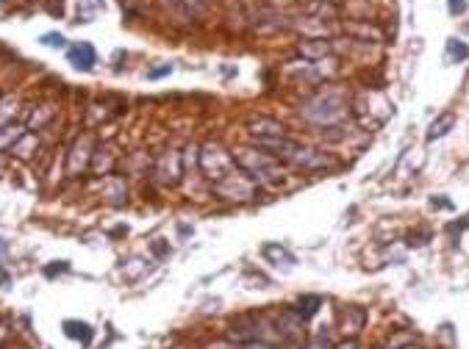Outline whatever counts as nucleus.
I'll return each mask as SVG.
<instances>
[{
  "label": "nucleus",
  "instance_id": "f257e3e1",
  "mask_svg": "<svg viewBox=\"0 0 469 349\" xmlns=\"http://www.w3.org/2000/svg\"><path fill=\"white\" fill-rule=\"evenodd\" d=\"M300 117L308 125L328 130V127H339L347 122L350 111V97L341 86L336 84H325L322 89H317L311 97H305L300 103Z\"/></svg>",
  "mask_w": 469,
  "mask_h": 349
},
{
  "label": "nucleus",
  "instance_id": "f03ea898",
  "mask_svg": "<svg viewBox=\"0 0 469 349\" xmlns=\"http://www.w3.org/2000/svg\"><path fill=\"white\" fill-rule=\"evenodd\" d=\"M236 169H242L244 175H250L259 186H281L283 183V169L281 161L269 156L267 150L247 144V147H236L234 150Z\"/></svg>",
  "mask_w": 469,
  "mask_h": 349
},
{
  "label": "nucleus",
  "instance_id": "7ed1b4c3",
  "mask_svg": "<svg viewBox=\"0 0 469 349\" xmlns=\"http://www.w3.org/2000/svg\"><path fill=\"white\" fill-rule=\"evenodd\" d=\"M214 194L220 200H228V202H250V200H256L261 194V186L250 175H244L242 169L234 166L222 181L214 183Z\"/></svg>",
  "mask_w": 469,
  "mask_h": 349
},
{
  "label": "nucleus",
  "instance_id": "20e7f679",
  "mask_svg": "<svg viewBox=\"0 0 469 349\" xmlns=\"http://www.w3.org/2000/svg\"><path fill=\"white\" fill-rule=\"evenodd\" d=\"M283 166H292L298 172H305V175H314V172H328V169H336V161L331 153H322L317 147H305V144H295V150L286 156Z\"/></svg>",
  "mask_w": 469,
  "mask_h": 349
},
{
  "label": "nucleus",
  "instance_id": "39448f33",
  "mask_svg": "<svg viewBox=\"0 0 469 349\" xmlns=\"http://www.w3.org/2000/svg\"><path fill=\"white\" fill-rule=\"evenodd\" d=\"M234 166V153H228L222 144L214 142V144H203L200 147V172L211 183L222 181Z\"/></svg>",
  "mask_w": 469,
  "mask_h": 349
},
{
  "label": "nucleus",
  "instance_id": "423d86ee",
  "mask_svg": "<svg viewBox=\"0 0 469 349\" xmlns=\"http://www.w3.org/2000/svg\"><path fill=\"white\" fill-rule=\"evenodd\" d=\"M153 175H156L159 183L175 186L181 181V175H183V156L178 150H164L159 156V161H156V166H153Z\"/></svg>",
  "mask_w": 469,
  "mask_h": 349
},
{
  "label": "nucleus",
  "instance_id": "0eeeda50",
  "mask_svg": "<svg viewBox=\"0 0 469 349\" xmlns=\"http://www.w3.org/2000/svg\"><path fill=\"white\" fill-rule=\"evenodd\" d=\"M331 42L325 39V36H308V39H303L300 45H298V56L305 59V62H322L325 56H331Z\"/></svg>",
  "mask_w": 469,
  "mask_h": 349
},
{
  "label": "nucleus",
  "instance_id": "6e6552de",
  "mask_svg": "<svg viewBox=\"0 0 469 349\" xmlns=\"http://www.w3.org/2000/svg\"><path fill=\"white\" fill-rule=\"evenodd\" d=\"M67 59L75 69L89 72V69L98 64V53H95V47H92L89 42H75V45H69L67 47Z\"/></svg>",
  "mask_w": 469,
  "mask_h": 349
},
{
  "label": "nucleus",
  "instance_id": "1a4fd4ad",
  "mask_svg": "<svg viewBox=\"0 0 469 349\" xmlns=\"http://www.w3.org/2000/svg\"><path fill=\"white\" fill-rule=\"evenodd\" d=\"M250 139H281V136H289L286 133V125L283 122H278V120H272V117H259V120H253L250 125Z\"/></svg>",
  "mask_w": 469,
  "mask_h": 349
},
{
  "label": "nucleus",
  "instance_id": "9d476101",
  "mask_svg": "<svg viewBox=\"0 0 469 349\" xmlns=\"http://www.w3.org/2000/svg\"><path fill=\"white\" fill-rule=\"evenodd\" d=\"M364 324H367V311L364 308H358V305L341 308V333L347 338H356L364 330Z\"/></svg>",
  "mask_w": 469,
  "mask_h": 349
},
{
  "label": "nucleus",
  "instance_id": "9b49d317",
  "mask_svg": "<svg viewBox=\"0 0 469 349\" xmlns=\"http://www.w3.org/2000/svg\"><path fill=\"white\" fill-rule=\"evenodd\" d=\"M261 255L267 258L272 266H295V263H298L295 255L289 253L283 244H278V241H267V244L261 247Z\"/></svg>",
  "mask_w": 469,
  "mask_h": 349
},
{
  "label": "nucleus",
  "instance_id": "f8f14e48",
  "mask_svg": "<svg viewBox=\"0 0 469 349\" xmlns=\"http://www.w3.org/2000/svg\"><path fill=\"white\" fill-rule=\"evenodd\" d=\"M320 308H322V297H317V294H303L300 299L295 302V314L300 321H308V319H314L320 314Z\"/></svg>",
  "mask_w": 469,
  "mask_h": 349
},
{
  "label": "nucleus",
  "instance_id": "ddd939ff",
  "mask_svg": "<svg viewBox=\"0 0 469 349\" xmlns=\"http://www.w3.org/2000/svg\"><path fill=\"white\" fill-rule=\"evenodd\" d=\"M453 125H456V114L453 111H441L434 122H431V127H428V142H436V139L447 136L453 130Z\"/></svg>",
  "mask_w": 469,
  "mask_h": 349
},
{
  "label": "nucleus",
  "instance_id": "4468645a",
  "mask_svg": "<svg viewBox=\"0 0 469 349\" xmlns=\"http://www.w3.org/2000/svg\"><path fill=\"white\" fill-rule=\"evenodd\" d=\"M444 59L450 64H464L469 59V45L458 36H450L447 39V50H444Z\"/></svg>",
  "mask_w": 469,
  "mask_h": 349
},
{
  "label": "nucleus",
  "instance_id": "2eb2a0df",
  "mask_svg": "<svg viewBox=\"0 0 469 349\" xmlns=\"http://www.w3.org/2000/svg\"><path fill=\"white\" fill-rule=\"evenodd\" d=\"M64 333L69 338L81 341L84 347H89V341H92V327L86 321H64Z\"/></svg>",
  "mask_w": 469,
  "mask_h": 349
},
{
  "label": "nucleus",
  "instance_id": "dca6fc26",
  "mask_svg": "<svg viewBox=\"0 0 469 349\" xmlns=\"http://www.w3.org/2000/svg\"><path fill=\"white\" fill-rule=\"evenodd\" d=\"M34 147H36V136L31 133V130H26V133H23V136L11 144V153H14V156H20V159H28Z\"/></svg>",
  "mask_w": 469,
  "mask_h": 349
},
{
  "label": "nucleus",
  "instance_id": "f3484780",
  "mask_svg": "<svg viewBox=\"0 0 469 349\" xmlns=\"http://www.w3.org/2000/svg\"><path fill=\"white\" fill-rule=\"evenodd\" d=\"M14 117H17V97H0V127H6Z\"/></svg>",
  "mask_w": 469,
  "mask_h": 349
},
{
  "label": "nucleus",
  "instance_id": "a211bd4d",
  "mask_svg": "<svg viewBox=\"0 0 469 349\" xmlns=\"http://www.w3.org/2000/svg\"><path fill=\"white\" fill-rule=\"evenodd\" d=\"M23 133H26L23 127H11V125L0 127V150H3V147H9V150H11V144H14Z\"/></svg>",
  "mask_w": 469,
  "mask_h": 349
},
{
  "label": "nucleus",
  "instance_id": "6ab92c4d",
  "mask_svg": "<svg viewBox=\"0 0 469 349\" xmlns=\"http://www.w3.org/2000/svg\"><path fill=\"white\" fill-rule=\"evenodd\" d=\"M303 349H334V344H331V336H328V330L322 327L320 333H314L311 338H308V344Z\"/></svg>",
  "mask_w": 469,
  "mask_h": 349
},
{
  "label": "nucleus",
  "instance_id": "aec40b11",
  "mask_svg": "<svg viewBox=\"0 0 469 349\" xmlns=\"http://www.w3.org/2000/svg\"><path fill=\"white\" fill-rule=\"evenodd\" d=\"M181 156H183V169H195V166L200 169V147L198 144H189Z\"/></svg>",
  "mask_w": 469,
  "mask_h": 349
},
{
  "label": "nucleus",
  "instance_id": "412c9836",
  "mask_svg": "<svg viewBox=\"0 0 469 349\" xmlns=\"http://www.w3.org/2000/svg\"><path fill=\"white\" fill-rule=\"evenodd\" d=\"M42 45H47V47H53V50H64V47H67V39H64L62 33H45V36H42Z\"/></svg>",
  "mask_w": 469,
  "mask_h": 349
},
{
  "label": "nucleus",
  "instance_id": "4be33fe9",
  "mask_svg": "<svg viewBox=\"0 0 469 349\" xmlns=\"http://www.w3.org/2000/svg\"><path fill=\"white\" fill-rule=\"evenodd\" d=\"M467 8H469V0H447V11H450L453 17L467 14Z\"/></svg>",
  "mask_w": 469,
  "mask_h": 349
},
{
  "label": "nucleus",
  "instance_id": "5701e85b",
  "mask_svg": "<svg viewBox=\"0 0 469 349\" xmlns=\"http://www.w3.org/2000/svg\"><path fill=\"white\" fill-rule=\"evenodd\" d=\"M67 269H69L67 261H53V266H47L45 275H47V278H56V275H62V272H67Z\"/></svg>",
  "mask_w": 469,
  "mask_h": 349
},
{
  "label": "nucleus",
  "instance_id": "b1692460",
  "mask_svg": "<svg viewBox=\"0 0 469 349\" xmlns=\"http://www.w3.org/2000/svg\"><path fill=\"white\" fill-rule=\"evenodd\" d=\"M431 208H441V211H453V202H450V200H439V197H434V200H431Z\"/></svg>",
  "mask_w": 469,
  "mask_h": 349
},
{
  "label": "nucleus",
  "instance_id": "393cba45",
  "mask_svg": "<svg viewBox=\"0 0 469 349\" xmlns=\"http://www.w3.org/2000/svg\"><path fill=\"white\" fill-rule=\"evenodd\" d=\"M334 349H361V344H358L356 338H347V341H341V344H334Z\"/></svg>",
  "mask_w": 469,
  "mask_h": 349
},
{
  "label": "nucleus",
  "instance_id": "a878e982",
  "mask_svg": "<svg viewBox=\"0 0 469 349\" xmlns=\"http://www.w3.org/2000/svg\"><path fill=\"white\" fill-rule=\"evenodd\" d=\"M242 349H275V347L267 344V341H250V344H244Z\"/></svg>",
  "mask_w": 469,
  "mask_h": 349
},
{
  "label": "nucleus",
  "instance_id": "bb28decb",
  "mask_svg": "<svg viewBox=\"0 0 469 349\" xmlns=\"http://www.w3.org/2000/svg\"><path fill=\"white\" fill-rule=\"evenodd\" d=\"M169 72H172V67H169V64H164V67L153 69V72H150V78H162V75H169Z\"/></svg>",
  "mask_w": 469,
  "mask_h": 349
},
{
  "label": "nucleus",
  "instance_id": "cd10ccee",
  "mask_svg": "<svg viewBox=\"0 0 469 349\" xmlns=\"http://www.w3.org/2000/svg\"><path fill=\"white\" fill-rule=\"evenodd\" d=\"M153 253H156V255H164V253H169V250L164 247V244H153Z\"/></svg>",
  "mask_w": 469,
  "mask_h": 349
},
{
  "label": "nucleus",
  "instance_id": "c85d7f7f",
  "mask_svg": "<svg viewBox=\"0 0 469 349\" xmlns=\"http://www.w3.org/2000/svg\"><path fill=\"white\" fill-rule=\"evenodd\" d=\"M0 253H6V241L3 239H0Z\"/></svg>",
  "mask_w": 469,
  "mask_h": 349
}]
</instances>
